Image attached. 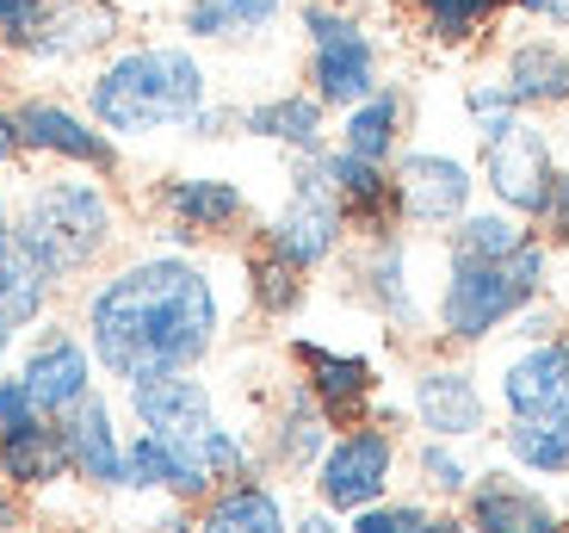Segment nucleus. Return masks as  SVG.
I'll use <instances>...</instances> for the list:
<instances>
[{
	"label": "nucleus",
	"instance_id": "cd10ccee",
	"mask_svg": "<svg viewBox=\"0 0 569 533\" xmlns=\"http://www.w3.org/2000/svg\"><path fill=\"white\" fill-rule=\"evenodd\" d=\"M50 292H57V279L38 267V255L13 230H0V323L7 329H31L50 310Z\"/></svg>",
	"mask_w": 569,
	"mask_h": 533
},
{
	"label": "nucleus",
	"instance_id": "f257e3e1",
	"mask_svg": "<svg viewBox=\"0 0 569 533\" xmlns=\"http://www.w3.org/2000/svg\"><path fill=\"white\" fill-rule=\"evenodd\" d=\"M223 286L204 260L156 248L100 279L81 304L93 366L118 385L161 373H199L223 342Z\"/></svg>",
	"mask_w": 569,
	"mask_h": 533
},
{
	"label": "nucleus",
	"instance_id": "6ab92c4d",
	"mask_svg": "<svg viewBox=\"0 0 569 533\" xmlns=\"http://www.w3.org/2000/svg\"><path fill=\"white\" fill-rule=\"evenodd\" d=\"M62 447H69V472L93 491H124V434L100 391H87L69 416H57Z\"/></svg>",
	"mask_w": 569,
	"mask_h": 533
},
{
	"label": "nucleus",
	"instance_id": "37998d69",
	"mask_svg": "<svg viewBox=\"0 0 569 533\" xmlns=\"http://www.w3.org/2000/svg\"><path fill=\"white\" fill-rule=\"evenodd\" d=\"M7 354H13V329L0 323V373H7Z\"/></svg>",
	"mask_w": 569,
	"mask_h": 533
},
{
	"label": "nucleus",
	"instance_id": "412c9836",
	"mask_svg": "<svg viewBox=\"0 0 569 533\" xmlns=\"http://www.w3.org/2000/svg\"><path fill=\"white\" fill-rule=\"evenodd\" d=\"M303 366V385L310 397L322 404L328 422H359L378 397V366L366 354H341V347H322V342H298L291 347Z\"/></svg>",
	"mask_w": 569,
	"mask_h": 533
},
{
	"label": "nucleus",
	"instance_id": "0eeeda50",
	"mask_svg": "<svg viewBox=\"0 0 569 533\" xmlns=\"http://www.w3.org/2000/svg\"><path fill=\"white\" fill-rule=\"evenodd\" d=\"M477 156H483L477 180L489 187V199L501 211L539 224L545 199L557 187V156H551V137L532 125V112H501L489 125H477Z\"/></svg>",
	"mask_w": 569,
	"mask_h": 533
},
{
	"label": "nucleus",
	"instance_id": "ddd939ff",
	"mask_svg": "<svg viewBox=\"0 0 569 533\" xmlns=\"http://www.w3.org/2000/svg\"><path fill=\"white\" fill-rule=\"evenodd\" d=\"M161 211H168V243L173 248H192V243H211V236H236L254 217L248 193L229 180V174H173L161 187Z\"/></svg>",
	"mask_w": 569,
	"mask_h": 533
},
{
	"label": "nucleus",
	"instance_id": "72a5a7b5",
	"mask_svg": "<svg viewBox=\"0 0 569 533\" xmlns=\"http://www.w3.org/2000/svg\"><path fill=\"white\" fill-rule=\"evenodd\" d=\"M124 491H142V496H173V460L156 434H130L124 441Z\"/></svg>",
	"mask_w": 569,
	"mask_h": 533
},
{
	"label": "nucleus",
	"instance_id": "c03bdc74",
	"mask_svg": "<svg viewBox=\"0 0 569 533\" xmlns=\"http://www.w3.org/2000/svg\"><path fill=\"white\" fill-rule=\"evenodd\" d=\"M563 317H569V304H563Z\"/></svg>",
	"mask_w": 569,
	"mask_h": 533
},
{
	"label": "nucleus",
	"instance_id": "423d86ee",
	"mask_svg": "<svg viewBox=\"0 0 569 533\" xmlns=\"http://www.w3.org/2000/svg\"><path fill=\"white\" fill-rule=\"evenodd\" d=\"M532 304V292L513 279L508 260H458L446 255L440 286H433V329L452 347H483L489 335H501L520 310Z\"/></svg>",
	"mask_w": 569,
	"mask_h": 533
},
{
	"label": "nucleus",
	"instance_id": "473e14b6",
	"mask_svg": "<svg viewBox=\"0 0 569 533\" xmlns=\"http://www.w3.org/2000/svg\"><path fill=\"white\" fill-rule=\"evenodd\" d=\"M458 447H465V441H433V434L415 447V472H421V484L433 496H465L470 484H477V465H470Z\"/></svg>",
	"mask_w": 569,
	"mask_h": 533
},
{
	"label": "nucleus",
	"instance_id": "e433bc0d",
	"mask_svg": "<svg viewBox=\"0 0 569 533\" xmlns=\"http://www.w3.org/2000/svg\"><path fill=\"white\" fill-rule=\"evenodd\" d=\"M532 230H539L545 243L569 248V168H557V187H551V199H545V217L532 224Z\"/></svg>",
	"mask_w": 569,
	"mask_h": 533
},
{
	"label": "nucleus",
	"instance_id": "1a4fd4ad",
	"mask_svg": "<svg viewBox=\"0 0 569 533\" xmlns=\"http://www.w3.org/2000/svg\"><path fill=\"white\" fill-rule=\"evenodd\" d=\"M390 180H397V199H402V224L409 230H452L458 217L477 205V168L452 149H397L390 161Z\"/></svg>",
	"mask_w": 569,
	"mask_h": 533
},
{
	"label": "nucleus",
	"instance_id": "2f4dec72",
	"mask_svg": "<svg viewBox=\"0 0 569 533\" xmlns=\"http://www.w3.org/2000/svg\"><path fill=\"white\" fill-rule=\"evenodd\" d=\"M242 274H248V298H254V310H267V317H291V310L303 304V267L279 260L272 248H254Z\"/></svg>",
	"mask_w": 569,
	"mask_h": 533
},
{
	"label": "nucleus",
	"instance_id": "a211bd4d",
	"mask_svg": "<svg viewBox=\"0 0 569 533\" xmlns=\"http://www.w3.org/2000/svg\"><path fill=\"white\" fill-rule=\"evenodd\" d=\"M501 87L520 112H563L569 106V38L539 31V38H513L501 50Z\"/></svg>",
	"mask_w": 569,
	"mask_h": 533
},
{
	"label": "nucleus",
	"instance_id": "c9c22d12",
	"mask_svg": "<svg viewBox=\"0 0 569 533\" xmlns=\"http://www.w3.org/2000/svg\"><path fill=\"white\" fill-rule=\"evenodd\" d=\"M50 7H57V0H0V43H7V50H19V43L43 26V13H50Z\"/></svg>",
	"mask_w": 569,
	"mask_h": 533
},
{
	"label": "nucleus",
	"instance_id": "ea45409f",
	"mask_svg": "<svg viewBox=\"0 0 569 533\" xmlns=\"http://www.w3.org/2000/svg\"><path fill=\"white\" fill-rule=\"evenodd\" d=\"M291 533H347V527L335 521V509H310V515H303Z\"/></svg>",
	"mask_w": 569,
	"mask_h": 533
},
{
	"label": "nucleus",
	"instance_id": "f3484780",
	"mask_svg": "<svg viewBox=\"0 0 569 533\" xmlns=\"http://www.w3.org/2000/svg\"><path fill=\"white\" fill-rule=\"evenodd\" d=\"M322 168L341 193V211H347V230L359 236H397L409 230L402 224V199H397V180H390V161H366V156H347V149L328 144L322 149Z\"/></svg>",
	"mask_w": 569,
	"mask_h": 533
},
{
	"label": "nucleus",
	"instance_id": "58836bf2",
	"mask_svg": "<svg viewBox=\"0 0 569 533\" xmlns=\"http://www.w3.org/2000/svg\"><path fill=\"white\" fill-rule=\"evenodd\" d=\"M513 13L539 19L545 31H569V0H513Z\"/></svg>",
	"mask_w": 569,
	"mask_h": 533
},
{
	"label": "nucleus",
	"instance_id": "bb28decb",
	"mask_svg": "<svg viewBox=\"0 0 569 533\" xmlns=\"http://www.w3.org/2000/svg\"><path fill=\"white\" fill-rule=\"evenodd\" d=\"M0 477L19 484V491H38V484L69 477V447H62L57 422L38 416L26 428H0Z\"/></svg>",
	"mask_w": 569,
	"mask_h": 533
},
{
	"label": "nucleus",
	"instance_id": "a878e982",
	"mask_svg": "<svg viewBox=\"0 0 569 533\" xmlns=\"http://www.w3.org/2000/svg\"><path fill=\"white\" fill-rule=\"evenodd\" d=\"M508 13H513V0H409V26L433 50H470V43H483Z\"/></svg>",
	"mask_w": 569,
	"mask_h": 533
},
{
	"label": "nucleus",
	"instance_id": "a19ab883",
	"mask_svg": "<svg viewBox=\"0 0 569 533\" xmlns=\"http://www.w3.org/2000/svg\"><path fill=\"white\" fill-rule=\"evenodd\" d=\"M19 156V130H13V112H0V168Z\"/></svg>",
	"mask_w": 569,
	"mask_h": 533
},
{
	"label": "nucleus",
	"instance_id": "c756f323",
	"mask_svg": "<svg viewBox=\"0 0 569 533\" xmlns=\"http://www.w3.org/2000/svg\"><path fill=\"white\" fill-rule=\"evenodd\" d=\"M501 453L527 477H569V416H508Z\"/></svg>",
	"mask_w": 569,
	"mask_h": 533
},
{
	"label": "nucleus",
	"instance_id": "4468645a",
	"mask_svg": "<svg viewBox=\"0 0 569 533\" xmlns=\"http://www.w3.org/2000/svg\"><path fill=\"white\" fill-rule=\"evenodd\" d=\"M496 397L508 416H569V335L513 342L496 366Z\"/></svg>",
	"mask_w": 569,
	"mask_h": 533
},
{
	"label": "nucleus",
	"instance_id": "6e6552de",
	"mask_svg": "<svg viewBox=\"0 0 569 533\" xmlns=\"http://www.w3.org/2000/svg\"><path fill=\"white\" fill-rule=\"evenodd\" d=\"M390 484H397V434L378 422H353L316 460V496L335 515H359V509L385 503Z\"/></svg>",
	"mask_w": 569,
	"mask_h": 533
},
{
	"label": "nucleus",
	"instance_id": "b1692460",
	"mask_svg": "<svg viewBox=\"0 0 569 533\" xmlns=\"http://www.w3.org/2000/svg\"><path fill=\"white\" fill-rule=\"evenodd\" d=\"M402 130H409V93L385 81L378 93H366L359 106H347V112H341L335 149H347V156H366V161H397Z\"/></svg>",
	"mask_w": 569,
	"mask_h": 533
},
{
	"label": "nucleus",
	"instance_id": "5701e85b",
	"mask_svg": "<svg viewBox=\"0 0 569 533\" xmlns=\"http://www.w3.org/2000/svg\"><path fill=\"white\" fill-rule=\"evenodd\" d=\"M192 533H291V515H284V496L248 472L204 496Z\"/></svg>",
	"mask_w": 569,
	"mask_h": 533
},
{
	"label": "nucleus",
	"instance_id": "c85d7f7f",
	"mask_svg": "<svg viewBox=\"0 0 569 533\" xmlns=\"http://www.w3.org/2000/svg\"><path fill=\"white\" fill-rule=\"evenodd\" d=\"M527 243H532V224L501 211V205H470L446 230V255H458V260H513Z\"/></svg>",
	"mask_w": 569,
	"mask_h": 533
},
{
	"label": "nucleus",
	"instance_id": "7c9ffc66",
	"mask_svg": "<svg viewBox=\"0 0 569 533\" xmlns=\"http://www.w3.org/2000/svg\"><path fill=\"white\" fill-rule=\"evenodd\" d=\"M335 422L322 416V404L310 397V385H291V404L279 409V422H272V460L284 465V472H316V460L328 453V441H335Z\"/></svg>",
	"mask_w": 569,
	"mask_h": 533
},
{
	"label": "nucleus",
	"instance_id": "393cba45",
	"mask_svg": "<svg viewBox=\"0 0 569 533\" xmlns=\"http://www.w3.org/2000/svg\"><path fill=\"white\" fill-rule=\"evenodd\" d=\"M291 0H186L180 31L186 43H260L284 19Z\"/></svg>",
	"mask_w": 569,
	"mask_h": 533
},
{
	"label": "nucleus",
	"instance_id": "79ce46f5",
	"mask_svg": "<svg viewBox=\"0 0 569 533\" xmlns=\"http://www.w3.org/2000/svg\"><path fill=\"white\" fill-rule=\"evenodd\" d=\"M427 533H477L470 521H427Z\"/></svg>",
	"mask_w": 569,
	"mask_h": 533
},
{
	"label": "nucleus",
	"instance_id": "2eb2a0df",
	"mask_svg": "<svg viewBox=\"0 0 569 533\" xmlns=\"http://www.w3.org/2000/svg\"><path fill=\"white\" fill-rule=\"evenodd\" d=\"M93 373H100V366H93V347L69 329H43L38 342H31V354L19 361V385L31 391L38 416H50V422L69 416L87 391H93Z\"/></svg>",
	"mask_w": 569,
	"mask_h": 533
},
{
	"label": "nucleus",
	"instance_id": "f704fd0d",
	"mask_svg": "<svg viewBox=\"0 0 569 533\" xmlns=\"http://www.w3.org/2000/svg\"><path fill=\"white\" fill-rule=\"evenodd\" d=\"M427 509L421 503H371V509H359L353 521H347V533H427Z\"/></svg>",
	"mask_w": 569,
	"mask_h": 533
},
{
	"label": "nucleus",
	"instance_id": "4c0bfd02",
	"mask_svg": "<svg viewBox=\"0 0 569 533\" xmlns=\"http://www.w3.org/2000/svg\"><path fill=\"white\" fill-rule=\"evenodd\" d=\"M26 422H38V404H31V391L19 385V373H13V378L0 373V428H26Z\"/></svg>",
	"mask_w": 569,
	"mask_h": 533
},
{
	"label": "nucleus",
	"instance_id": "f8f14e48",
	"mask_svg": "<svg viewBox=\"0 0 569 533\" xmlns=\"http://www.w3.org/2000/svg\"><path fill=\"white\" fill-rule=\"evenodd\" d=\"M118 31H124V7L118 0H57L43 26L19 43V57L38 62V69H74V62L112 50Z\"/></svg>",
	"mask_w": 569,
	"mask_h": 533
},
{
	"label": "nucleus",
	"instance_id": "dca6fc26",
	"mask_svg": "<svg viewBox=\"0 0 569 533\" xmlns=\"http://www.w3.org/2000/svg\"><path fill=\"white\" fill-rule=\"evenodd\" d=\"M465 521L477 533H569L563 509L513 472H477V484L465 491Z\"/></svg>",
	"mask_w": 569,
	"mask_h": 533
},
{
	"label": "nucleus",
	"instance_id": "aec40b11",
	"mask_svg": "<svg viewBox=\"0 0 569 533\" xmlns=\"http://www.w3.org/2000/svg\"><path fill=\"white\" fill-rule=\"evenodd\" d=\"M359 274V298L378 310L385 323H397V329H421V286H415V248L397 236H366V248H359L353 260Z\"/></svg>",
	"mask_w": 569,
	"mask_h": 533
},
{
	"label": "nucleus",
	"instance_id": "39448f33",
	"mask_svg": "<svg viewBox=\"0 0 569 533\" xmlns=\"http://www.w3.org/2000/svg\"><path fill=\"white\" fill-rule=\"evenodd\" d=\"M341 243H347V211H341V193L328 180L322 156H291V180H284L279 211L260 224V248H272L279 260L316 274V267H328L341 255Z\"/></svg>",
	"mask_w": 569,
	"mask_h": 533
},
{
	"label": "nucleus",
	"instance_id": "9d476101",
	"mask_svg": "<svg viewBox=\"0 0 569 533\" xmlns=\"http://www.w3.org/2000/svg\"><path fill=\"white\" fill-rule=\"evenodd\" d=\"M13 130H19V149H31V156L69 161V168H87V174H118V144L87 112H74L62 100H19Z\"/></svg>",
	"mask_w": 569,
	"mask_h": 533
},
{
	"label": "nucleus",
	"instance_id": "4be33fe9",
	"mask_svg": "<svg viewBox=\"0 0 569 533\" xmlns=\"http://www.w3.org/2000/svg\"><path fill=\"white\" fill-rule=\"evenodd\" d=\"M242 130L260 144H279L284 156H322L328 149V106L316 100L310 87H291V93H272V100L242 106Z\"/></svg>",
	"mask_w": 569,
	"mask_h": 533
},
{
	"label": "nucleus",
	"instance_id": "20e7f679",
	"mask_svg": "<svg viewBox=\"0 0 569 533\" xmlns=\"http://www.w3.org/2000/svg\"><path fill=\"white\" fill-rule=\"evenodd\" d=\"M303 50H310V93L328 112H347L366 93L385 87V62H378V38L366 31V19L335 7V0H303Z\"/></svg>",
	"mask_w": 569,
	"mask_h": 533
},
{
	"label": "nucleus",
	"instance_id": "9b49d317",
	"mask_svg": "<svg viewBox=\"0 0 569 533\" xmlns=\"http://www.w3.org/2000/svg\"><path fill=\"white\" fill-rule=\"evenodd\" d=\"M409 416L433 441H477L489 428V391L458 361H427L409 378Z\"/></svg>",
	"mask_w": 569,
	"mask_h": 533
},
{
	"label": "nucleus",
	"instance_id": "7ed1b4c3",
	"mask_svg": "<svg viewBox=\"0 0 569 533\" xmlns=\"http://www.w3.org/2000/svg\"><path fill=\"white\" fill-rule=\"evenodd\" d=\"M13 236L38 255V267L57 286L87 279L112 255L118 243V199L100 187V174L87 180L81 174H50V180H31L26 199L13 211Z\"/></svg>",
	"mask_w": 569,
	"mask_h": 533
},
{
	"label": "nucleus",
	"instance_id": "f03ea898",
	"mask_svg": "<svg viewBox=\"0 0 569 533\" xmlns=\"http://www.w3.org/2000/svg\"><path fill=\"white\" fill-rule=\"evenodd\" d=\"M87 118L112 137V144H149V137H173L192 130V118L211 106V69H204L199 43H124L100 69L87 75L81 93Z\"/></svg>",
	"mask_w": 569,
	"mask_h": 533
}]
</instances>
